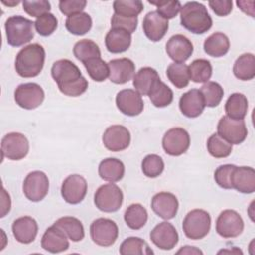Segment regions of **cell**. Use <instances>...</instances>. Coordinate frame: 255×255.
Returning <instances> with one entry per match:
<instances>
[{
  "label": "cell",
  "mask_w": 255,
  "mask_h": 255,
  "mask_svg": "<svg viewBox=\"0 0 255 255\" xmlns=\"http://www.w3.org/2000/svg\"><path fill=\"white\" fill-rule=\"evenodd\" d=\"M51 75L60 92L66 96L79 97L88 89V81L82 76L78 66L68 59L56 61L52 66Z\"/></svg>",
  "instance_id": "obj_1"
},
{
  "label": "cell",
  "mask_w": 255,
  "mask_h": 255,
  "mask_svg": "<svg viewBox=\"0 0 255 255\" xmlns=\"http://www.w3.org/2000/svg\"><path fill=\"white\" fill-rule=\"evenodd\" d=\"M45 50L37 43L22 48L16 56L15 69L22 78H33L38 76L45 63Z\"/></svg>",
  "instance_id": "obj_2"
},
{
  "label": "cell",
  "mask_w": 255,
  "mask_h": 255,
  "mask_svg": "<svg viewBox=\"0 0 255 255\" xmlns=\"http://www.w3.org/2000/svg\"><path fill=\"white\" fill-rule=\"evenodd\" d=\"M180 23L189 32L199 35L211 28L212 19L203 4L191 1L181 6Z\"/></svg>",
  "instance_id": "obj_3"
},
{
  "label": "cell",
  "mask_w": 255,
  "mask_h": 255,
  "mask_svg": "<svg viewBox=\"0 0 255 255\" xmlns=\"http://www.w3.org/2000/svg\"><path fill=\"white\" fill-rule=\"evenodd\" d=\"M35 23L23 16H11L5 22L7 43L12 47H20L34 38Z\"/></svg>",
  "instance_id": "obj_4"
},
{
  "label": "cell",
  "mask_w": 255,
  "mask_h": 255,
  "mask_svg": "<svg viewBox=\"0 0 255 255\" xmlns=\"http://www.w3.org/2000/svg\"><path fill=\"white\" fill-rule=\"evenodd\" d=\"M210 215L203 209H193L189 211L182 222V229L185 236L192 240L205 237L210 230Z\"/></svg>",
  "instance_id": "obj_5"
},
{
  "label": "cell",
  "mask_w": 255,
  "mask_h": 255,
  "mask_svg": "<svg viewBox=\"0 0 255 255\" xmlns=\"http://www.w3.org/2000/svg\"><path fill=\"white\" fill-rule=\"evenodd\" d=\"M123 191L113 182L101 185L94 195L96 207L104 212L118 211L123 204Z\"/></svg>",
  "instance_id": "obj_6"
},
{
  "label": "cell",
  "mask_w": 255,
  "mask_h": 255,
  "mask_svg": "<svg viewBox=\"0 0 255 255\" xmlns=\"http://www.w3.org/2000/svg\"><path fill=\"white\" fill-rule=\"evenodd\" d=\"M92 240L100 246L108 247L113 245L118 239L119 228L117 223L109 218H98L90 226Z\"/></svg>",
  "instance_id": "obj_7"
},
{
  "label": "cell",
  "mask_w": 255,
  "mask_h": 255,
  "mask_svg": "<svg viewBox=\"0 0 255 255\" xmlns=\"http://www.w3.org/2000/svg\"><path fill=\"white\" fill-rule=\"evenodd\" d=\"M16 104L25 110L38 108L45 99L42 87L36 83H25L19 85L14 93Z\"/></svg>",
  "instance_id": "obj_8"
},
{
  "label": "cell",
  "mask_w": 255,
  "mask_h": 255,
  "mask_svg": "<svg viewBox=\"0 0 255 255\" xmlns=\"http://www.w3.org/2000/svg\"><path fill=\"white\" fill-rule=\"evenodd\" d=\"M217 133L231 144L242 143L247 137V128L244 120H234L223 116L217 124Z\"/></svg>",
  "instance_id": "obj_9"
},
{
  "label": "cell",
  "mask_w": 255,
  "mask_h": 255,
  "mask_svg": "<svg viewBox=\"0 0 255 255\" xmlns=\"http://www.w3.org/2000/svg\"><path fill=\"white\" fill-rule=\"evenodd\" d=\"M2 157L11 160L23 159L29 152V141L20 132H9L1 140Z\"/></svg>",
  "instance_id": "obj_10"
},
{
  "label": "cell",
  "mask_w": 255,
  "mask_h": 255,
  "mask_svg": "<svg viewBox=\"0 0 255 255\" xmlns=\"http://www.w3.org/2000/svg\"><path fill=\"white\" fill-rule=\"evenodd\" d=\"M49 191V179L45 172L35 170L25 177L23 182V192L25 196L33 202H39L46 197Z\"/></svg>",
  "instance_id": "obj_11"
},
{
  "label": "cell",
  "mask_w": 255,
  "mask_h": 255,
  "mask_svg": "<svg viewBox=\"0 0 255 255\" xmlns=\"http://www.w3.org/2000/svg\"><path fill=\"white\" fill-rule=\"evenodd\" d=\"M215 228L221 237L234 238L242 233L244 222L238 212L232 209H226L218 215Z\"/></svg>",
  "instance_id": "obj_12"
},
{
  "label": "cell",
  "mask_w": 255,
  "mask_h": 255,
  "mask_svg": "<svg viewBox=\"0 0 255 255\" xmlns=\"http://www.w3.org/2000/svg\"><path fill=\"white\" fill-rule=\"evenodd\" d=\"M190 145L189 133L182 128L168 129L162 137V147L171 156L183 154Z\"/></svg>",
  "instance_id": "obj_13"
},
{
  "label": "cell",
  "mask_w": 255,
  "mask_h": 255,
  "mask_svg": "<svg viewBox=\"0 0 255 255\" xmlns=\"http://www.w3.org/2000/svg\"><path fill=\"white\" fill-rule=\"evenodd\" d=\"M88 184L80 174H71L62 183L61 194L64 200L70 204H78L87 194Z\"/></svg>",
  "instance_id": "obj_14"
},
{
  "label": "cell",
  "mask_w": 255,
  "mask_h": 255,
  "mask_svg": "<svg viewBox=\"0 0 255 255\" xmlns=\"http://www.w3.org/2000/svg\"><path fill=\"white\" fill-rule=\"evenodd\" d=\"M102 140L107 149L114 152L122 151L128 147L130 143V133L126 127L113 125L104 131Z\"/></svg>",
  "instance_id": "obj_15"
},
{
  "label": "cell",
  "mask_w": 255,
  "mask_h": 255,
  "mask_svg": "<svg viewBox=\"0 0 255 255\" xmlns=\"http://www.w3.org/2000/svg\"><path fill=\"white\" fill-rule=\"evenodd\" d=\"M116 105L119 111L128 117L138 116L143 111V101L140 94L132 89L120 91L116 97Z\"/></svg>",
  "instance_id": "obj_16"
},
{
  "label": "cell",
  "mask_w": 255,
  "mask_h": 255,
  "mask_svg": "<svg viewBox=\"0 0 255 255\" xmlns=\"http://www.w3.org/2000/svg\"><path fill=\"white\" fill-rule=\"evenodd\" d=\"M149 236L152 243L162 250H170L178 242V233L175 227L167 221L160 222L154 226Z\"/></svg>",
  "instance_id": "obj_17"
},
{
  "label": "cell",
  "mask_w": 255,
  "mask_h": 255,
  "mask_svg": "<svg viewBox=\"0 0 255 255\" xmlns=\"http://www.w3.org/2000/svg\"><path fill=\"white\" fill-rule=\"evenodd\" d=\"M144 35L152 42L160 41L168 30V20L163 18L157 11L148 12L142 21Z\"/></svg>",
  "instance_id": "obj_18"
},
{
  "label": "cell",
  "mask_w": 255,
  "mask_h": 255,
  "mask_svg": "<svg viewBox=\"0 0 255 255\" xmlns=\"http://www.w3.org/2000/svg\"><path fill=\"white\" fill-rule=\"evenodd\" d=\"M166 53L174 63H183L193 53L191 41L181 34L173 35L166 43Z\"/></svg>",
  "instance_id": "obj_19"
},
{
  "label": "cell",
  "mask_w": 255,
  "mask_h": 255,
  "mask_svg": "<svg viewBox=\"0 0 255 255\" xmlns=\"http://www.w3.org/2000/svg\"><path fill=\"white\" fill-rule=\"evenodd\" d=\"M69 240L66 233L56 225L46 229L41 239V246L50 253H60L69 248Z\"/></svg>",
  "instance_id": "obj_20"
},
{
  "label": "cell",
  "mask_w": 255,
  "mask_h": 255,
  "mask_svg": "<svg viewBox=\"0 0 255 255\" xmlns=\"http://www.w3.org/2000/svg\"><path fill=\"white\" fill-rule=\"evenodd\" d=\"M151 208L156 215L168 220L176 215L178 200L176 196L170 192H159L152 197Z\"/></svg>",
  "instance_id": "obj_21"
},
{
  "label": "cell",
  "mask_w": 255,
  "mask_h": 255,
  "mask_svg": "<svg viewBox=\"0 0 255 255\" xmlns=\"http://www.w3.org/2000/svg\"><path fill=\"white\" fill-rule=\"evenodd\" d=\"M111 82L115 84H126L132 79L135 72L134 63L128 58L111 60L109 63Z\"/></svg>",
  "instance_id": "obj_22"
},
{
  "label": "cell",
  "mask_w": 255,
  "mask_h": 255,
  "mask_svg": "<svg viewBox=\"0 0 255 255\" xmlns=\"http://www.w3.org/2000/svg\"><path fill=\"white\" fill-rule=\"evenodd\" d=\"M12 231L18 242L29 244L35 240L38 234V224L33 217L22 216L14 220Z\"/></svg>",
  "instance_id": "obj_23"
},
{
  "label": "cell",
  "mask_w": 255,
  "mask_h": 255,
  "mask_svg": "<svg viewBox=\"0 0 255 255\" xmlns=\"http://www.w3.org/2000/svg\"><path fill=\"white\" fill-rule=\"evenodd\" d=\"M205 108L203 98L197 89H191L184 93L179 100V109L187 118L199 117Z\"/></svg>",
  "instance_id": "obj_24"
},
{
  "label": "cell",
  "mask_w": 255,
  "mask_h": 255,
  "mask_svg": "<svg viewBox=\"0 0 255 255\" xmlns=\"http://www.w3.org/2000/svg\"><path fill=\"white\" fill-rule=\"evenodd\" d=\"M231 185L241 193L255 191V170L250 166H235L231 175Z\"/></svg>",
  "instance_id": "obj_25"
},
{
  "label": "cell",
  "mask_w": 255,
  "mask_h": 255,
  "mask_svg": "<svg viewBox=\"0 0 255 255\" xmlns=\"http://www.w3.org/2000/svg\"><path fill=\"white\" fill-rule=\"evenodd\" d=\"M106 48L113 54L126 52L131 44V34L120 28H111L105 38Z\"/></svg>",
  "instance_id": "obj_26"
},
{
  "label": "cell",
  "mask_w": 255,
  "mask_h": 255,
  "mask_svg": "<svg viewBox=\"0 0 255 255\" xmlns=\"http://www.w3.org/2000/svg\"><path fill=\"white\" fill-rule=\"evenodd\" d=\"M160 80L158 73L151 67H143L133 76V87L140 95H147L150 93L156 82Z\"/></svg>",
  "instance_id": "obj_27"
},
{
  "label": "cell",
  "mask_w": 255,
  "mask_h": 255,
  "mask_svg": "<svg viewBox=\"0 0 255 255\" xmlns=\"http://www.w3.org/2000/svg\"><path fill=\"white\" fill-rule=\"evenodd\" d=\"M99 175L109 182L120 181L125 175V165L120 159L114 157L106 158L99 164Z\"/></svg>",
  "instance_id": "obj_28"
},
{
  "label": "cell",
  "mask_w": 255,
  "mask_h": 255,
  "mask_svg": "<svg viewBox=\"0 0 255 255\" xmlns=\"http://www.w3.org/2000/svg\"><path fill=\"white\" fill-rule=\"evenodd\" d=\"M230 43L228 37L220 32L211 34L203 44L204 52L211 57L219 58L226 55L229 51Z\"/></svg>",
  "instance_id": "obj_29"
},
{
  "label": "cell",
  "mask_w": 255,
  "mask_h": 255,
  "mask_svg": "<svg viewBox=\"0 0 255 255\" xmlns=\"http://www.w3.org/2000/svg\"><path fill=\"white\" fill-rule=\"evenodd\" d=\"M234 76L241 81H249L255 77V57L251 53L239 56L233 65Z\"/></svg>",
  "instance_id": "obj_30"
},
{
  "label": "cell",
  "mask_w": 255,
  "mask_h": 255,
  "mask_svg": "<svg viewBox=\"0 0 255 255\" xmlns=\"http://www.w3.org/2000/svg\"><path fill=\"white\" fill-rule=\"evenodd\" d=\"M247 98L240 93H233L225 103V112L228 118L234 120H243L247 114Z\"/></svg>",
  "instance_id": "obj_31"
},
{
  "label": "cell",
  "mask_w": 255,
  "mask_h": 255,
  "mask_svg": "<svg viewBox=\"0 0 255 255\" xmlns=\"http://www.w3.org/2000/svg\"><path fill=\"white\" fill-rule=\"evenodd\" d=\"M54 225L62 229L69 239L74 242L81 241L85 237V230L82 222L73 216H64L55 221Z\"/></svg>",
  "instance_id": "obj_32"
},
{
  "label": "cell",
  "mask_w": 255,
  "mask_h": 255,
  "mask_svg": "<svg viewBox=\"0 0 255 255\" xmlns=\"http://www.w3.org/2000/svg\"><path fill=\"white\" fill-rule=\"evenodd\" d=\"M147 211L139 203L130 204L125 211L124 219L126 224L133 230H138L142 228L147 221Z\"/></svg>",
  "instance_id": "obj_33"
},
{
  "label": "cell",
  "mask_w": 255,
  "mask_h": 255,
  "mask_svg": "<svg viewBox=\"0 0 255 255\" xmlns=\"http://www.w3.org/2000/svg\"><path fill=\"white\" fill-rule=\"evenodd\" d=\"M92 25L93 21L91 16L85 12L72 15L68 17L65 22L66 29L76 36H82L88 33L91 30Z\"/></svg>",
  "instance_id": "obj_34"
},
{
  "label": "cell",
  "mask_w": 255,
  "mask_h": 255,
  "mask_svg": "<svg viewBox=\"0 0 255 255\" xmlns=\"http://www.w3.org/2000/svg\"><path fill=\"white\" fill-rule=\"evenodd\" d=\"M148 97L154 107L164 108L171 104L173 100V92L166 84L161 80H158L148 94Z\"/></svg>",
  "instance_id": "obj_35"
},
{
  "label": "cell",
  "mask_w": 255,
  "mask_h": 255,
  "mask_svg": "<svg viewBox=\"0 0 255 255\" xmlns=\"http://www.w3.org/2000/svg\"><path fill=\"white\" fill-rule=\"evenodd\" d=\"M74 56L83 64L94 58H101L99 46L92 40L84 39L77 42L73 48Z\"/></svg>",
  "instance_id": "obj_36"
},
{
  "label": "cell",
  "mask_w": 255,
  "mask_h": 255,
  "mask_svg": "<svg viewBox=\"0 0 255 255\" xmlns=\"http://www.w3.org/2000/svg\"><path fill=\"white\" fill-rule=\"evenodd\" d=\"M189 78L194 83H206L211 78L212 66L208 60L196 59L188 66Z\"/></svg>",
  "instance_id": "obj_37"
},
{
  "label": "cell",
  "mask_w": 255,
  "mask_h": 255,
  "mask_svg": "<svg viewBox=\"0 0 255 255\" xmlns=\"http://www.w3.org/2000/svg\"><path fill=\"white\" fill-rule=\"evenodd\" d=\"M166 76L173 86L183 89L188 86L189 73L188 67L184 63H172L166 69Z\"/></svg>",
  "instance_id": "obj_38"
},
{
  "label": "cell",
  "mask_w": 255,
  "mask_h": 255,
  "mask_svg": "<svg viewBox=\"0 0 255 255\" xmlns=\"http://www.w3.org/2000/svg\"><path fill=\"white\" fill-rule=\"evenodd\" d=\"M120 253L122 255H149L153 254V251L143 239L131 236L122 242L120 246Z\"/></svg>",
  "instance_id": "obj_39"
},
{
  "label": "cell",
  "mask_w": 255,
  "mask_h": 255,
  "mask_svg": "<svg viewBox=\"0 0 255 255\" xmlns=\"http://www.w3.org/2000/svg\"><path fill=\"white\" fill-rule=\"evenodd\" d=\"M115 14L126 18H137L143 10V4L139 0H116L113 3Z\"/></svg>",
  "instance_id": "obj_40"
},
{
  "label": "cell",
  "mask_w": 255,
  "mask_h": 255,
  "mask_svg": "<svg viewBox=\"0 0 255 255\" xmlns=\"http://www.w3.org/2000/svg\"><path fill=\"white\" fill-rule=\"evenodd\" d=\"M205 107L214 108L219 105L223 98V88L216 82H206L199 90Z\"/></svg>",
  "instance_id": "obj_41"
},
{
  "label": "cell",
  "mask_w": 255,
  "mask_h": 255,
  "mask_svg": "<svg viewBox=\"0 0 255 255\" xmlns=\"http://www.w3.org/2000/svg\"><path fill=\"white\" fill-rule=\"evenodd\" d=\"M206 146L209 154L215 158L227 157L232 151V144L222 138L218 133H213L209 136Z\"/></svg>",
  "instance_id": "obj_42"
},
{
  "label": "cell",
  "mask_w": 255,
  "mask_h": 255,
  "mask_svg": "<svg viewBox=\"0 0 255 255\" xmlns=\"http://www.w3.org/2000/svg\"><path fill=\"white\" fill-rule=\"evenodd\" d=\"M84 66L91 79L95 82H104L110 75L109 65L101 58L91 59L84 63Z\"/></svg>",
  "instance_id": "obj_43"
},
{
  "label": "cell",
  "mask_w": 255,
  "mask_h": 255,
  "mask_svg": "<svg viewBox=\"0 0 255 255\" xmlns=\"http://www.w3.org/2000/svg\"><path fill=\"white\" fill-rule=\"evenodd\" d=\"M141 169L145 176L154 178L159 176L164 169V162L157 154H148L141 161Z\"/></svg>",
  "instance_id": "obj_44"
},
{
  "label": "cell",
  "mask_w": 255,
  "mask_h": 255,
  "mask_svg": "<svg viewBox=\"0 0 255 255\" xmlns=\"http://www.w3.org/2000/svg\"><path fill=\"white\" fill-rule=\"evenodd\" d=\"M34 23L37 33L43 37L52 35L58 27V20L51 13L44 14L43 16L37 18Z\"/></svg>",
  "instance_id": "obj_45"
},
{
  "label": "cell",
  "mask_w": 255,
  "mask_h": 255,
  "mask_svg": "<svg viewBox=\"0 0 255 255\" xmlns=\"http://www.w3.org/2000/svg\"><path fill=\"white\" fill-rule=\"evenodd\" d=\"M148 3L151 5H154L157 7V12L166 20L172 19L176 17L178 12L181 9V4L177 0H159V1H150L148 0Z\"/></svg>",
  "instance_id": "obj_46"
},
{
  "label": "cell",
  "mask_w": 255,
  "mask_h": 255,
  "mask_svg": "<svg viewBox=\"0 0 255 255\" xmlns=\"http://www.w3.org/2000/svg\"><path fill=\"white\" fill-rule=\"evenodd\" d=\"M22 4L24 11L28 15L36 18H39L44 14L49 13V11L51 10V4L49 1L46 0H25L22 2Z\"/></svg>",
  "instance_id": "obj_47"
},
{
  "label": "cell",
  "mask_w": 255,
  "mask_h": 255,
  "mask_svg": "<svg viewBox=\"0 0 255 255\" xmlns=\"http://www.w3.org/2000/svg\"><path fill=\"white\" fill-rule=\"evenodd\" d=\"M236 165L234 164H223L216 168L214 172L215 182L224 189H231V175Z\"/></svg>",
  "instance_id": "obj_48"
},
{
  "label": "cell",
  "mask_w": 255,
  "mask_h": 255,
  "mask_svg": "<svg viewBox=\"0 0 255 255\" xmlns=\"http://www.w3.org/2000/svg\"><path fill=\"white\" fill-rule=\"evenodd\" d=\"M86 5V0H62L59 2L60 11L68 17L81 13L85 9Z\"/></svg>",
  "instance_id": "obj_49"
},
{
  "label": "cell",
  "mask_w": 255,
  "mask_h": 255,
  "mask_svg": "<svg viewBox=\"0 0 255 255\" xmlns=\"http://www.w3.org/2000/svg\"><path fill=\"white\" fill-rule=\"evenodd\" d=\"M137 18H126L122 16H118L116 14L113 15L111 20L112 28H120L128 31L129 34L133 33L137 28Z\"/></svg>",
  "instance_id": "obj_50"
},
{
  "label": "cell",
  "mask_w": 255,
  "mask_h": 255,
  "mask_svg": "<svg viewBox=\"0 0 255 255\" xmlns=\"http://www.w3.org/2000/svg\"><path fill=\"white\" fill-rule=\"evenodd\" d=\"M211 10L219 17L227 16L232 11V1L230 0H213L208 2Z\"/></svg>",
  "instance_id": "obj_51"
},
{
  "label": "cell",
  "mask_w": 255,
  "mask_h": 255,
  "mask_svg": "<svg viewBox=\"0 0 255 255\" xmlns=\"http://www.w3.org/2000/svg\"><path fill=\"white\" fill-rule=\"evenodd\" d=\"M1 207H2V211H1V217H4L6 215V213H8L10 211V207H11V200H10V195L6 192L5 188L2 187V203H1Z\"/></svg>",
  "instance_id": "obj_52"
},
{
  "label": "cell",
  "mask_w": 255,
  "mask_h": 255,
  "mask_svg": "<svg viewBox=\"0 0 255 255\" xmlns=\"http://www.w3.org/2000/svg\"><path fill=\"white\" fill-rule=\"evenodd\" d=\"M254 3V1H237L236 4L245 14H248L251 17H254V8H249V5Z\"/></svg>",
  "instance_id": "obj_53"
},
{
  "label": "cell",
  "mask_w": 255,
  "mask_h": 255,
  "mask_svg": "<svg viewBox=\"0 0 255 255\" xmlns=\"http://www.w3.org/2000/svg\"><path fill=\"white\" fill-rule=\"evenodd\" d=\"M180 253H186V254H192V253H195V254H202V252L199 250V249H196L192 246H184L183 248H181L180 250L177 251V254H180Z\"/></svg>",
  "instance_id": "obj_54"
},
{
  "label": "cell",
  "mask_w": 255,
  "mask_h": 255,
  "mask_svg": "<svg viewBox=\"0 0 255 255\" xmlns=\"http://www.w3.org/2000/svg\"><path fill=\"white\" fill-rule=\"evenodd\" d=\"M2 3L3 4H5V5H8V6H13V5H18L19 3H20V1H15V2H5V1H2Z\"/></svg>",
  "instance_id": "obj_55"
}]
</instances>
